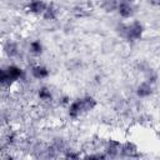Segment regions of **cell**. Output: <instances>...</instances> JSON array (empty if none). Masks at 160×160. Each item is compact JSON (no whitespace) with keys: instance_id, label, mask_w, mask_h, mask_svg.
I'll return each instance as SVG.
<instances>
[{"instance_id":"obj_17","label":"cell","mask_w":160,"mask_h":160,"mask_svg":"<svg viewBox=\"0 0 160 160\" xmlns=\"http://www.w3.org/2000/svg\"><path fill=\"white\" fill-rule=\"evenodd\" d=\"M64 158H66V159H80L81 158V154L79 151H76V150L68 149V150H65Z\"/></svg>"},{"instance_id":"obj_18","label":"cell","mask_w":160,"mask_h":160,"mask_svg":"<svg viewBox=\"0 0 160 160\" xmlns=\"http://www.w3.org/2000/svg\"><path fill=\"white\" fill-rule=\"evenodd\" d=\"M59 101V105H61V106H65V108H68V105L71 102V99H70V96L69 95H66V94H64V95H60L59 96V99H58Z\"/></svg>"},{"instance_id":"obj_14","label":"cell","mask_w":160,"mask_h":160,"mask_svg":"<svg viewBox=\"0 0 160 160\" xmlns=\"http://www.w3.org/2000/svg\"><path fill=\"white\" fill-rule=\"evenodd\" d=\"M81 100H82L84 110H85L86 114L94 111L96 109V106H98V99L94 95H90V94L84 95V96H81Z\"/></svg>"},{"instance_id":"obj_9","label":"cell","mask_w":160,"mask_h":160,"mask_svg":"<svg viewBox=\"0 0 160 160\" xmlns=\"http://www.w3.org/2000/svg\"><path fill=\"white\" fill-rule=\"evenodd\" d=\"M36 98L42 104H51L55 100L52 90L49 86H46V85H40L36 89Z\"/></svg>"},{"instance_id":"obj_19","label":"cell","mask_w":160,"mask_h":160,"mask_svg":"<svg viewBox=\"0 0 160 160\" xmlns=\"http://www.w3.org/2000/svg\"><path fill=\"white\" fill-rule=\"evenodd\" d=\"M84 158L85 159H108V156L104 151L102 152H96V154H89V155H85Z\"/></svg>"},{"instance_id":"obj_2","label":"cell","mask_w":160,"mask_h":160,"mask_svg":"<svg viewBox=\"0 0 160 160\" xmlns=\"http://www.w3.org/2000/svg\"><path fill=\"white\" fill-rule=\"evenodd\" d=\"M25 78H26V71L18 64L11 62L1 68L0 82L2 88H11L14 84L25 80Z\"/></svg>"},{"instance_id":"obj_5","label":"cell","mask_w":160,"mask_h":160,"mask_svg":"<svg viewBox=\"0 0 160 160\" xmlns=\"http://www.w3.org/2000/svg\"><path fill=\"white\" fill-rule=\"evenodd\" d=\"M48 2L45 0H29L25 4V11L32 16H42Z\"/></svg>"},{"instance_id":"obj_6","label":"cell","mask_w":160,"mask_h":160,"mask_svg":"<svg viewBox=\"0 0 160 160\" xmlns=\"http://www.w3.org/2000/svg\"><path fill=\"white\" fill-rule=\"evenodd\" d=\"M116 14L121 19H124V20L132 19L134 15H135V8L132 5V1H122V0H119Z\"/></svg>"},{"instance_id":"obj_12","label":"cell","mask_w":160,"mask_h":160,"mask_svg":"<svg viewBox=\"0 0 160 160\" xmlns=\"http://www.w3.org/2000/svg\"><path fill=\"white\" fill-rule=\"evenodd\" d=\"M44 50H45V48H44V44H42V41L40 39H34V40H31L29 42L28 51L32 56H35V58L41 56L44 54Z\"/></svg>"},{"instance_id":"obj_8","label":"cell","mask_w":160,"mask_h":160,"mask_svg":"<svg viewBox=\"0 0 160 160\" xmlns=\"http://www.w3.org/2000/svg\"><path fill=\"white\" fill-rule=\"evenodd\" d=\"M120 148H121L120 140L109 139V140H106L102 151L106 154L108 158H118V156H120Z\"/></svg>"},{"instance_id":"obj_4","label":"cell","mask_w":160,"mask_h":160,"mask_svg":"<svg viewBox=\"0 0 160 160\" xmlns=\"http://www.w3.org/2000/svg\"><path fill=\"white\" fill-rule=\"evenodd\" d=\"M155 92V85L148 80L140 81L135 88V95L138 99H149Z\"/></svg>"},{"instance_id":"obj_21","label":"cell","mask_w":160,"mask_h":160,"mask_svg":"<svg viewBox=\"0 0 160 160\" xmlns=\"http://www.w3.org/2000/svg\"><path fill=\"white\" fill-rule=\"evenodd\" d=\"M122 1H132V0H122Z\"/></svg>"},{"instance_id":"obj_11","label":"cell","mask_w":160,"mask_h":160,"mask_svg":"<svg viewBox=\"0 0 160 160\" xmlns=\"http://www.w3.org/2000/svg\"><path fill=\"white\" fill-rule=\"evenodd\" d=\"M120 156L121 158H138L139 156V148L132 141L121 142L120 148Z\"/></svg>"},{"instance_id":"obj_10","label":"cell","mask_w":160,"mask_h":160,"mask_svg":"<svg viewBox=\"0 0 160 160\" xmlns=\"http://www.w3.org/2000/svg\"><path fill=\"white\" fill-rule=\"evenodd\" d=\"M2 51H4V54H5L8 58L15 59V58H18V56L20 55V45H19L18 41L9 39V40H6V41L4 42V45H2Z\"/></svg>"},{"instance_id":"obj_13","label":"cell","mask_w":160,"mask_h":160,"mask_svg":"<svg viewBox=\"0 0 160 160\" xmlns=\"http://www.w3.org/2000/svg\"><path fill=\"white\" fill-rule=\"evenodd\" d=\"M41 18L45 21H49V22L56 21L58 18H59V9L54 4H48V6H46V9H45V11H44Z\"/></svg>"},{"instance_id":"obj_3","label":"cell","mask_w":160,"mask_h":160,"mask_svg":"<svg viewBox=\"0 0 160 160\" xmlns=\"http://www.w3.org/2000/svg\"><path fill=\"white\" fill-rule=\"evenodd\" d=\"M85 112L84 110V105H82V100L81 96L75 98L74 100H71V102L68 105L66 108V116L70 120H78L79 118H81Z\"/></svg>"},{"instance_id":"obj_20","label":"cell","mask_w":160,"mask_h":160,"mask_svg":"<svg viewBox=\"0 0 160 160\" xmlns=\"http://www.w3.org/2000/svg\"><path fill=\"white\" fill-rule=\"evenodd\" d=\"M154 1H155V2H156L159 6H160V0H154Z\"/></svg>"},{"instance_id":"obj_1","label":"cell","mask_w":160,"mask_h":160,"mask_svg":"<svg viewBox=\"0 0 160 160\" xmlns=\"http://www.w3.org/2000/svg\"><path fill=\"white\" fill-rule=\"evenodd\" d=\"M116 32L126 42L134 44L140 41L145 34V26L140 20H131L129 22H120L116 25Z\"/></svg>"},{"instance_id":"obj_7","label":"cell","mask_w":160,"mask_h":160,"mask_svg":"<svg viewBox=\"0 0 160 160\" xmlns=\"http://www.w3.org/2000/svg\"><path fill=\"white\" fill-rule=\"evenodd\" d=\"M30 75L32 79L39 80V81L46 80L50 76V69L46 65L38 62V64H34L30 66Z\"/></svg>"},{"instance_id":"obj_15","label":"cell","mask_w":160,"mask_h":160,"mask_svg":"<svg viewBox=\"0 0 160 160\" xmlns=\"http://www.w3.org/2000/svg\"><path fill=\"white\" fill-rule=\"evenodd\" d=\"M118 5H119V0H101V1H100V8H101V10H102L104 12H108V14L116 12Z\"/></svg>"},{"instance_id":"obj_16","label":"cell","mask_w":160,"mask_h":160,"mask_svg":"<svg viewBox=\"0 0 160 160\" xmlns=\"http://www.w3.org/2000/svg\"><path fill=\"white\" fill-rule=\"evenodd\" d=\"M18 139H19L18 132L14 131V130H9L4 136V144L10 148V146H12V145H15L18 142Z\"/></svg>"}]
</instances>
